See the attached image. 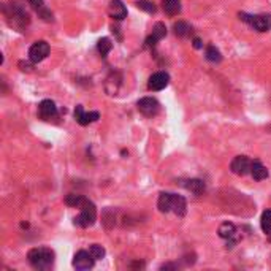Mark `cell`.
Wrapping results in <instances>:
<instances>
[{"instance_id": "obj_2", "label": "cell", "mask_w": 271, "mask_h": 271, "mask_svg": "<svg viewBox=\"0 0 271 271\" xmlns=\"http://www.w3.org/2000/svg\"><path fill=\"white\" fill-rule=\"evenodd\" d=\"M29 263L35 270H49L54 263V252L49 248H34L27 254Z\"/></svg>"}, {"instance_id": "obj_19", "label": "cell", "mask_w": 271, "mask_h": 271, "mask_svg": "<svg viewBox=\"0 0 271 271\" xmlns=\"http://www.w3.org/2000/svg\"><path fill=\"white\" fill-rule=\"evenodd\" d=\"M162 7L168 16H176L181 11V2L180 0H162Z\"/></svg>"}, {"instance_id": "obj_6", "label": "cell", "mask_w": 271, "mask_h": 271, "mask_svg": "<svg viewBox=\"0 0 271 271\" xmlns=\"http://www.w3.org/2000/svg\"><path fill=\"white\" fill-rule=\"evenodd\" d=\"M49 54V45L45 40L35 41L29 49V59L32 60L34 64H38L41 60H45Z\"/></svg>"}, {"instance_id": "obj_10", "label": "cell", "mask_w": 271, "mask_h": 271, "mask_svg": "<svg viewBox=\"0 0 271 271\" xmlns=\"http://www.w3.org/2000/svg\"><path fill=\"white\" fill-rule=\"evenodd\" d=\"M170 83V76L168 73L165 72H157L154 73V75L149 78V81H147V88L151 90H162L168 86Z\"/></svg>"}, {"instance_id": "obj_12", "label": "cell", "mask_w": 271, "mask_h": 271, "mask_svg": "<svg viewBox=\"0 0 271 271\" xmlns=\"http://www.w3.org/2000/svg\"><path fill=\"white\" fill-rule=\"evenodd\" d=\"M108 13L113 19L122 21L124 18H127V8H126V5L122 3V0H111L108 5Z\"/></svg>"}, {"instance_id": "obj_17", "label": "cell", "mask_w": 271, "mask_h": 271, "mask_svg": "<svg viewBox=\"0 0 271 271\" xmlns=\"http://www.w3.org/2000/svg\"><path fill=\"white\" fill-rule=\"evenodd\" d=\"M251 176L254 178L255 181H263V180H267V178H268V170L260 162H252Z\"/></svg>"}, {"instance_id": "obj_24", "label": "cell", "mask_w": 271, "mask_h": 271, "mask_svg": "<svg viewBox=\"0 0 271 271\" xmlns=\"http://www.w3.org/2000/svg\"><path fill=\"white\" fill-rule=\"evenodd\" d=\"M111 48H113V43L109 41V38H102V40H98V43H97L98 53H100L103 57L107 56L109 51H111Z\"/></svg>"}, {"instance_id": "obj_18", "label": "cell", "mask_w": 271, "mask_h": 271, "mask_svg": "<svg viewBox=\"0 0 271 271\" xmlns=\"http://www.w3.org/2000/svg\"><path fill=\"white\" fill-rule=\"evenodd\" d=\"M184 187H186L187 190H190L192 194L195 195H201L203 192H205V182H203L201 180H187L186 182L182 184Z\"/></svg>"}, {"instance_id": "obj_5", "label": "cell", "mask_w": 271, "mask_h": 271, "mask_svg": "<svg viewBox=\"0 0 271 271\" xmlns=\"http://www.w3.org/2000/svg\"><path fill=\"white\" fill-rule=\"evenodd\" d=\"M239 18L248 22L249 26L257 30V32H268V30L271 29V16L270 15H246V13H241L239 15Z\"/></svg>"}, {"instance_id": "obj_16", "label": "cell", "mask_w": 271, "mask_h": 271, "mask_svg": "<svg viewBox=\"0 0 271 271\" xmlns=\"http://www.w3.org/2000/svg\"><path fill=\"white\" fill-rule=\"evenodd\" d=\"M29 3L32 5V8L38 13L45 21H53V13L45 7L43 0H29Z\"/></svg>"}, {"instance_id": "obj_21", "label": "cell", "mask_w": 271, "mask_h": 271, "mask_svg": "<svg viewBox=\"0 0 271 271\" xmlns=\"http://www.w3.org/2000/svg\"><path fill=\"white\" fill-rule=\"evenodd\" d=\"M86 201L88 200H86L83 195H78V194H70V195H67V199H65V203L72 208H81Z\"/></svg>"}, {"instance_id": "obj_3", "label": "cell", "mask_w": 271, "mask_h": 271, "mask_svg": "<svg viewBox=\"0 0 271 271\" xmlns=\"http://www.w3.org/2000/svg\"><path fill=\"white\" fill-rule=\"evenodd\" d=\"M5 16H7V21L10 26H13L16 29H24L30 21L27 11L18 3L7 5V7H5Z\"/></svg>"}, {"instance_id": "obj_14", "label": "cell", "mask_w": 271, "mask_h": 271, "mask_svg": "<svg viewBox=\"0 0 271 271\" xmlns=\"http://www.w3.org/2000/svg\"><path fill=\"white\" fill-rule=\"evenodd\" d=\"M165 35H167V27H165V24L157 22L156 26H154V29H152V35L147 36V40H146V46H147V48L154 46L159 40H162Z\"/></svg>"}, {"instance_id": "obj_11", "label": "cell", "mask_w": 271, "mask_h": 271, "mask_svg": "<svg viewBox=\"0 0 271 271\" xmlns=\"http://www.w3.org/2000/svg\"><path fill=\"white\" fill-rule=\"evenodd\" d=\"M38 114L41 119L51 121L57 118V107L53 100H43L38 107Z\"/></svg>"}, {"instance_id": "obj_27", "label": "cell", "mask_w": 271, "mask_h": 271, "mask_svg": "<svg viewBox=\"0 0 271 271\" xmlns=\"http://www.w3.org/2000/svg\"><path fill=\"white\" fill-rule=\"evenodd\" d=\"M194 46H195L197 49H199V48H201V41H200L199 38H195V40H194Z\"/></svg>"}, {"instance_id": "obj_1", "label": "cell", "mask_w": 271, "mask_h": 271, "mask_svg": "<svg viewBox=\"0 0 271 271\" xmlns=\"http://www.w3.org/2000/svg\"><path fill=\"white\" fill-rule=\"evenodd\" d=\"M157 206L162 213H175L176 216L182 217V216L186 214L187 203H186V199L181 197V195L163 192V194H160V197H159Z\"/></svg>"}, {"instance_id": "obj_20", "label": "cell", "mask_w": 271, "mask_h": 271, "mask_svg": "<svg viewBox=\"0 0 271 271\" xmlns=\"http://www.w3.org/2000/svg\"><path fill=\"white\" fill-rule=\"evenodd\" d=\"M173 29H175V34L178 36H181V38H186V36H189L190 32H192L190 26H189L187 22H184V21H178L175 26H173Z\"/></svg>"}, {"instance_id": "obj_8", "label": "cell", "mask_w": 271, "mask_h": 271, "mask_svg": "<svg viewBox=\"0 0 271 271\" xmlns=\"http://www.w3.org/2000/svg\"><path fill=\"white\" fill-rule=\"evenodd\" d=\"M251 167H252V160L246 156H236L230 163L232 171L238 176H244L251 173Z\"/></svg>"}, {"instance_id": "obj_9", "label": "cell", "mask_w": 271, "mask_h": 271, "mask_svg": "<svg viewBox=\"0 0 271 271\" xmlns=\"http://www.w3.org/2000/svg\"><path fill=\"white\" fill-rule=\"evenodd\" d=\"M94 263H95V258L88 251H79V252H76V255L73 257V267H75L76 270H81V271L90 270L92 267H94Z\"/></svg>"}, {"instance_id": "obj_13", "label": "cell", "mask_w": 271, "mask_h": 271, "mask_svg": "<svg viewBox=\"0 0 271 271\" xmlns=\"http://www.w3.org/2000/svg\"><path fill=\"white\" fill-rule=\"evenodd\" d=\"M98 118H100V114H98L97 111L86 113L81 105L75 108V119H76L78 124H81V126H88V124H90V122L97 121Z\"/></svg>"}, {"instance_id": "obj_15", "label": "cell", "mask_w": 271, "mask_h": 271, "mask_svg": "<svg viewBox=\"0 0 271 271\" xmlns=\"http://www.w3.org/2000/svg\"><path fill=\"white\" fill-rule=\"evenodd\" d=\"M236 227L233 225L232 222H224L222 225L219 227V236L227 239V241L233 243L236 239Z\"/></svg>"}, {"instance_id": "obj_22", "label": "cell", "mask_w": 271, "mask_h": 271, "mask_svg": "<svg viewBox=\"0 0 271 271\" xmlns=\"http://www.w3.org/2000/svg\"><path fill=\"white\" fill-rule=\"evenodd\" d=\"M206 59L209 60V62H214V64H217V62H220V60H222V54H220V51L216 46H213V45H209L208 48H206Z\"/></svg>"}, {"instance_id": "obj_7", "label": "cell", "mask_w": 271, "mask_h": 271, "mask_svg": "<svg viewBox=\"0 0 271 271\" xmlns=\"http://www.w3.org/2000/svg\"><path fill=\"white\" fill-rule=\"evenodd\" d=\"M138 111L146 118H154L160 111V103L152 97H143L138 100Z\"/></svg>"}, {"instance_id": "obj_4", "label": "cell", "mask_w": 271, "mask_h": 271, "mask_svg": "<svg viewBox=\"0 0 271 271\" xmlns=\"http://www.w3.org/2000/svg\"><path fill=\"white\" fill-rule=\"evenodd\" d=\"M79 209H81V213L75 217V225L81 227V229H88V227L94 225L97 219V209L94 203L88 200Z\"/></svg>"}, {"instance_id": "obj_23", "label": "cell", "mask_w": 271, "mask_h": 271, "mask_svg": "<svg viewBox=\"0 0 271 271\" xmlns=\"http://www.w3.org/2000/svg\"><path fill=\"white\" fill-rule=\"evenodd\" d=\"M260 225H262L263 233H267V235H271V209H267V211H263L262 219H260Z\"/></svg>"}, {"instance_id": "obj_25", "label": "cell", "mask_w": 271, "mask_h": 271, "mask_svg": "<svg viewBox=\"0 0 271 271\" xmlns=\"http://www.w3.org/2000/svg\"><path fill=\"white\" fill-rule=\"evenodd\" d=\"M89 252H90L92 255H94L95 260H100V258H103L105 254H107V252H105V249L102 248L100 244H92L90 248H89Z\"/></svg>"}, {"instance_id": "obj_26", "label": "cell", "mask_w": 271, "mask_h": 271, "mask_svg": "<svg viewBox=\"0 0 271 271\" xmlns=\"http://www.w3.org/2000/svg\"><path fill=\"white\" fill-rule=\"evenodd\" d=\"M137 7L140 8V10H145V11H147V13H156V7H154V3H151L149 0H138L137 2Z\"/></svg>"}]
</instances>
